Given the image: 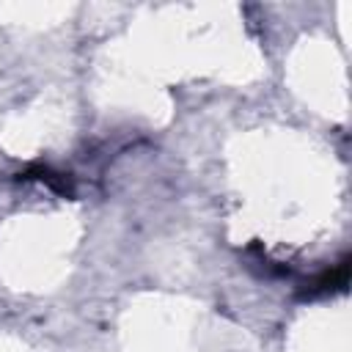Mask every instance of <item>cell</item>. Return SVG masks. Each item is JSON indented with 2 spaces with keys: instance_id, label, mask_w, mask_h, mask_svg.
I'll return each mask as SVG.
<instances>
[{
  "instance_id": "cell-1",
  "label": "cell",
  "mask_w": 352,
  "mask_h": 352,
  "mask_svg": "<svg viewBox=\"0 0 352 352\" xmlns=\"http://www.w3.org/2000/svg\"><path fill=\"white\" fill-rule=\"evenodd\" d=\"M346 280H349V258H344V261H338L336 267H330V270H324V272H319L314 280H308L305 283V289L300 292V297H324V294H333V292H341L344 286H346Z\"/></svg>"
},
{
  "instance_id": "cell-2",
  "label": "cell",
  "mask_w": 352,
  "mask_h": 352,
  "mask_svg": "<svg viewBox=\"0 0 352 352\" xmlns=\"http://www.w3.org/2000/svg\"><path fill=\"white\" fill-rule=\"evenodd\" d=\"M16 179H19V182H41V184H47L52 192H58V195H63V198H72V195H74L72 176H69V173H60V170H55V168H50V165H30V168H25Z\"/></svg>"
}]
</instances>
